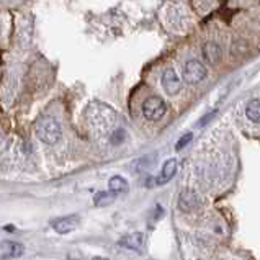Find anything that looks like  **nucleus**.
Returning a JSON list of instances; mask_svg holds the SVG:
<instances>
[{
    "instance_id": "16",
    "label": "nucleus",
    "mask_w": 260,
    "mask_h": 260,
    "mask_svg": "<svg viewBox=\"0 0 260 260\" xmlns=\"http://www.w3.org/2000/svg\"><path fill=\"white\" fill-rule=\"evenodd\" d=\"M215 115H216V111H211V113H208L206 116H203V118H201V120L198 121V125H196V126H198V128H203V126H205L206 123H208V121H210L211 118H213Z\"/></svg>"
},
{
    "instance_id": "18",
    "label": "nucleus",
    "mask_w": 260,
    "mask_h": 260,
    "mask_svg": "<svg viewBox=\"0 0 260 260\" xmlns=\"http://www.w3.org/2000/svg\"><path fill=\"white\" fill-rule=\"evenodd\" d=\"M95 260H108V259H105V257H97Z\"/></svg>"
},
{
    "instance_id": "4",
    "label": "nucleus",
    "mask_w": 260,
    "mask_h": 260,
    "mask_svg": "<svg viewBox=\"0 0 260 260\" xmlns=\"http://www.w3.org/2000/svg\"><path fill=\"white\" fill-rule=\"evenodd\" d=\"M25 249L22 244L15 241H2L0 242V260H12L22 257Z\"/></svg>"
},
{
    "instance_id": "10",
    "label": "nucleus",
    "mask_w": 260,
    "mask_h": 260,
    "mask_svg": "<svg viewBox=\"0 0 260 260\" xmlns=\"http://www.w3.org/2000/svg\"><path fill=\"white\" fill-rule=\"evenodd\" d=\"M142 242H144V236H142L141 232H134V234H130V236L121 239L120 246L131 249V251H139V249L142 247Z\"/></svg>"
},
{
    "instance_id": "3",
    "label": "nucleus",
    "mask_w": 260,
    "mask_h": 260,
    "mask_svg": "<svg viewBox=\"0 0 260 260\" xmlns=\"http://www.w3.org/2000/svg\"><path fill=\"white\" fill-rule=\"evenodd\" d=\"M206 67L203 62L196 61V59H190L185 62L183 66V81L190 84V86H195V84H200L203 79L206 77Z\"/></svg>"
},
{
    "instance_id": "5",
    "label": "nucleus",
    "mask_w": 260,
    "mask_h": 260,
    "mask_svg": "<svg viewBox=\"0 0 260 260\" xmlns=\"http://www.w3.org/2000/svg\"><path fill=\"white\" fill-rule=\"evenodd\" d=\"M162 87L169 95H177L182 88V82H180L178 76L175 74L173 69H167L162 74Z\"/></svg>"
},
{
    "instance_id": "13",
    "label": "nucleus",
    "mask_w": 260,
    "mask_h": 260,
    "mask_svg": "<svg viewBox=\"0 0 260 260\" xmlns=\"http://www.w3.org/2000/svg\"><path fill=\"white\" fill-rule=\"evenodd\" d=\"M113 200H115V193L113 192H100L93 196V203L97 205V206H108L113 203Z\"/></svg>"
},
{
    "instance_id": "8",
    "label": "nucleus",
    "mask_w": 260,
    "mask_h": 260,
    "mask_svg": "<svg viewBox=\"0 0 260 260\" xmlns=\"http://www.w3.org/2000/svg\"><path fill=\"white\" fill-rule=\"evenodd\" d=\"M175 173H177V161H175V159H169V161H166V164L162 166L161 175H159L154 182H156V185H164L171 178H173Z\"/></svg>"
},
{
    "instance_id": "6",
    "label": "nucleus",
    "mask_w": 260,
    "mask_h": 260,
    "mask_svg": "<svg viewBox=\"0 0 260 260\" xmlns=\"http://www.w3.org/2000/svg\"><path fill=\"white\" fill-rule=\"evenodd\" d=\"M200 205V198L198 195H196L195 192H192V190H185V192L180 193L178 196V208L182 211H193L198 208Z\"/></svg>"
},
{
    "instance_id": "15",
    "label": "nucleus",
    "mask_w": 260,
    "mask_h": 260,
    "mask_svg": "<svg viewBox=\"0 0 260 260\" xmlns=\"http://www.w3.org/2000/svg\"><path fill=\"white\" fill-rule=\"evenodd\" d=\"M123 137H125V132L121 130H118L113 136H111V142H113V144H120V142L123 141Z\"/></svg>"
},
{
    "instance_id": "11",
    "label": "nucleus",
    "mask_w": 260,
    "mask_h": 260,
    "mask_svg": "<svg viewBox=\"0 0 260 260\" xmlns=\"http://www.w3.org/2000/svg\"><path fill=\"white\" fill-rule=\"evenodd\" d=\"M108 188H110V192H113L115 195L125 193V192H128V182H126L121 175H115V177L110 178Z\"/></svg>"
},
{
    "instance_id": "12",
    "label": "nucleus",
    "mask_w": 260,
    "mask_h": 260,
    "mask_svg": "<svg viewBox=\"0 0 260 260\" xmlns=\"http://www.w3.org/2000/svg\"><path fill=\"white\" fill-rule=\"evenodd\" d=\"M246 116L252 123H260V98H254L247 103Z\"/></svg>"
},
{
    "instance_id": "9",
    "label": "nucleus",
    "mask_w": 260,
    "mask_h": 260,
    "mask_svg": "<svg viewBox=\"0 0 260 260\" xmlns=\"http://www.w3.org/2000/svg\"><path fill=\"white\" fill-rule=\"evenodd\" d=\"M221 56H222V51H221L219 44L215 43V41H208V43H205V46H203L205 61L211 62V64H216V62H219Z\"/></svg>"
},
{
    "instance_id": "1",
    "label": "nucleus",
    "mask_w": 260,
    "mask_h": 260,
    "mask_svg": "<svg viewBox=\"0 0 260 260\" xmlns=\"http://www.w3.org/2000/svg\"><path fill=\"white\" fill-rule=\"evenodd\" d=\"M35 131H36V136L43 142H46V144H56V142L61 139V134H62L59 121H57L54 116H49V115H43L36 120Z\"/></svg>"
},
{
    "instance_id": "2",
    "label": "nucleus",
    "mask_w": 260,
    "mask_h": 260,
    "mask_svg": "<svg viewBox=\"0 0 260 260\" xmlns=\"http://www.w3.org/2000/svg\"><path fill=\"white\" fill-rule=\"evenodd\" d=\"M141 110H142V115H144L146 120L159 121L164 115H166L167 105H166V102H164L161 97H149V98L144 100V103H142Z\"/></svg>"
},
{
    "instance_id": "14",
    "label": "nucleus",
    "mask_w": 260,
    "mask_h": 260,
    "mask_svg": "<svg viewBox=\"0 0 260 260\" xmlns=\"http://www.w3.org/2000/svg\"><path fill=\"white\" fill-rule=\"evenodd\" d=\"M192 139H193V134H192V132H187V134H183V136H182V137H180V139H178V142H177V144H175V149H177V151H182L183 147L187 146L188 142L192 141Z\"/></svg>"
},
{
    "instance_id": "17",
    "label": "nucleus",
    "mask_w": 260,
    "mask_h": 260,
    "mask_svg": "<svg viewBox=\"0 0 260 260\" xmlns=\"http://www.w3.org/2000/svg\"><path fill=\"white\" fill-rule=\"evenodd\" d=\"M67 259H69V260H81V259H77V257H72V256H69Z\"/></svg>"
},
{
    "instance_id": "7",
    "label": "nucleus",
    "mask_w": 260,
    "mask_h": 260,
    "mask_svg": "<svg viewBox=\"0 0 260 260\" xmlns=\"http://www.w3.org/2000/svg\"><path fill=\"white\" fill-rule=\"evenodd\" d=\"M77 222H79L77 216H64L52 221V229H54L57 234H67V232L76 229Z\"/></svg>"
}]
</instances>
